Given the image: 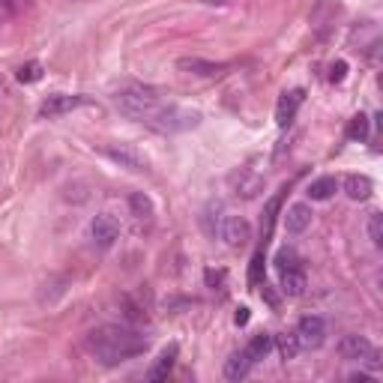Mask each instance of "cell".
<instances>
[{
    "mask_svg": "<svg viewBox=\"0 0 383 383\" xmlns=\"http://www.w3.org/2000/svg\"><path fill=\"white\" fill-rule=\"evenodd\" d=\"M117 105L126 117L138 120L156 132H183V129L198 126L201 114L195 111H186L174 102L162 99V93L153 87H144V84H129L117 93Z\"/></svg>",
    "mask_w": 383,
    "mask_h": 383,
    "instance_id": "6da1fadb",
    "label": "cell"
},
{
    "mask_svg": "<svg viewBox=\"0 0 383 383\" xmlns=\"http://www.w3.org/2000/svg\"><path fill=\"white\" fill-rule=\"evenodd\" d=\"M150 338L141 336L135 327H120V324H105L96 327L87 336V350L93 354L102 366H120L141 354H147Z\"/></svg>",
    "mask_w": 383,
    "mask_h": 383,
    "instance_id": "7a4b0ae2",
    "label": "cell"
},
{
    "mask_svg": "<svg viewBox=\"0 0 383 383\" xmlns=\"http://www.w3.org/2000/svg\"><path fill=\"white\" fill-rule=\"evenodd\" d=\"M294 336L299 341V347H306V350H318V347H324V341H327V320L324 318H318V315H306V318H299V324L294 329Z\"/></svg>",
    "mask_w": 383,
    "mask_h": 383,
    "instance_id": "3957f363",
    "label": "cell"
},
{
    "mask_svg": "<svg viewBox=\"0 0 383 383\" xmlns=\"http://www.w3.org/2000/svg\"><path fill=\"white\" fill-rule=\"evenodd\" d=\"M219 234L230 249H240L251 240V225L243 216H225L221 219V225H219Z\"/></svg>",
    "mask_w": 383,
    "mask_h": 383,
    "instance_id": "277c9868",
    "label": "cell"
},
{
    "mask_svg": "<svg viewBox=\"0 0 383 383\" xmlns=\"http://www.w3.org/2000/svg\"><path fill=\"white\" fill-rule=\"evenodd\" d=\"M102 156H108L111 162L126 168V171H147V159L129 144H108V147H102Z\"/></svg>",
    "mask_w": 383,
    "mask_h": 383,
    "instance_id": "5b68a950",
    "label": "cell"
},
{
    "mask_svg": "<svg viewBox=\"0 0 383 383\" xmlns=\"http://www.w3.org/2000/svg\"><path fill=\"white\" fill-rule=\"evenodd\" d=\"M177 69L198 78H221L228 72V63H213V60H204V57H180Z\"/></svg>",
    "mask_w": 383,
    "mask_h": 383,
    "instance_id": "8992f818",
    "label": "cell"
},
{
    "mask_svg": "<svg viewBox=\"0 0 383 383\" xmlns=\"http://www.w3.org/2000/svg\"><path fill=\"white\" fill-rule=\"evenodd\" d=\"M371 350H375V345H371L366 336H357V332H350V336H345L338 341V357L350 359V362H362Z\"/></svg>",
    "mask_w": 383,
    "mask_h": 383,
    "instance_id": "52a82bcc",
    "label": "cell"
},
{
    "mask_svg": "<svg viewBox=\"0 0 383 383\" xmlns=\"http://www.w3.org/2000/svg\"><path fill=\"white\" fill-rule=\"evenodd\" d=\"M90 234H93L96 246L111 249V246H114V240L120 237V225L114 221V216H108V213H99V216L93 219V225H90Z\"/></svg>",
    "mask_w": 383,
    "mask_h": 383,
    "instance_id": "ba28073f",
    "label": "cell"
},
{
    "mask_svg": "<svg viewBox=\"0 0 383 383\" xmlns=\"http://www.w3.org/2000/svg\"><path fill=\"white\" fill-rule=\"evenodd\" d=\"M87 99L84 96H63V93H57V96H48L42 108H39V114L42 117H63L69 114V111H75L78 105H84Z\"/></svg>",
    "mask_w": 383,
    "mask_h": 383,
    "instance_id": "9c48e42d",
    "label": "cell"
},
{
    "mask_svg": "<svg viewBox=\"0 0 383 383\" xmlns=\"http://www.w3.org/2000/svg\"><path fill=\"white\" fill-rule=\"evenodd\" d=\"M177 357H180V347L177 345H168L162 354H159V359L150 366V371H147V380H153V383H159V380H168L171 377V371H174V366H177Z\"/></svg>",
    "mask_w": 383,
    "mask_h": 383,
    "instance_id": "30bf717a",
    "label": "cell"
},
{
    "mask_svg": "<svg viewBox=\"0 0 383 383\" xmlns=\"http://www.w3.org/2000/svg\"><path fill=\"white\" fill-rule=\"evenodd\" d=\"M306 288H308V281H306V273H302L299 267H288V269H281V276H279V290L285 297H302L306 294Z\"/></svg>",
    "mask_w": 383,
    "mask_h": 383,
    "instance_id": "8fae6325",
    "label": "cell"
},
{
    "mask_svg": "<svg viewBox=\"0 0 383 383\" xmlns=\"http://www.w3.org/2000/svg\"><path fill=\"white\" fill-rule=\"evenodd\" d=\"M299 102H302V90H290V93H281L279 105H276V123H279V129H288L290 123H294V114H297Z\"/></svg>",
    "mask_w": 383,
    "mask_h": 383,
    "instance_id": "7c38bea8",
    "label": "cell"
},
{
    "mask_svg": "<svg viewBox=\"0 0 383 383\" xmlns=\"http://www.w3.org/2000/svg\"><path fill=\"white\" fill-rule=\"evenodd\" d=\"M234 183V195H240V198H258L260 195V189H264V180H260L258 174H251V171H240V174L230 180Z\"/></svg>",
    "mask_w": 383,
    "mask_h": 383,
    "instance_id": "4fadbf2b",
    "label": "cell"
},
{
    "mask_svg": "<svg viewBox=\"0 0 383 383\" xmlns=\"http://www.w3.org/2000/svg\"><path fill=\"white\" fill-rule=\"evenodd\" d=\"M311 207L308 204H294V207H288V213H285V228H288V234H302L308 225H311Z\"/></svg>",
    "mask_w": 383,
    "mask_h": 383,
    "instance_id": "5bb4252c",
    "label": "cell"
},
{
    "mask_svg": "<svg viewBox=\"0 0 383 383\" xmlns=\"http://www.w3.org/2000/svg\"><path fill=\"white\" fill-rule=\"evenodd\" d=\"M251 366H255V362L249 359L246 350H240V354H230V359L225 362V377H228L230 383L246 380V377H249V371H251Z\"/></svg>",
    "mask_w": 383,
    "mask_h": 383,
    "instance_id": "9a60e30c",
    "label": "cell"
},
{
    "mask_svg": "<svg viewBox=\"0 0 383 383\" xmlns=\"http://www.w3.org/2000/svg\"><path fill=\"white\" fill-rule=\"evenodd\" d=\"M371 192H375V183L366 177V174H350L345 177V195L350 201H368Z\"/></svg>",
    "mask_w": 383,
    "mask_h": 383,
    "instance_id": "2e32d148",
    "label": "cell"
},
{
    "mask_svg": "<svg viewBox=\"0 0 383 383\" xmlns=\"http://www.w3.org/2000/svg\"><path fill=\"white\" fill-rule=\"evenodd\" d=\"M336 192H338V180L336 177H318V180H311V186H308L306 195L311 201H329Z\"/></svg>",
    "mask_w": 383,
    "mask_h": 383,
    "instance_id": "e0dca14e",
    "label": "cell"
},
{
    "mask_svg": "<svg viewBox=\"0 0 383 383\" xmlns=\"http://www.w3.org/2000/svg\"><path fill=\"white\" fill-rule=\"evenodd\" d=\"M269 350H273V336H267V332H258V336H251V341L246 345V354L251 362H260Z\"/></svg>",
    "mask_w": 383,
    "mask_h": 383,
    "instance_id": "ac0fdd59",
    "label": "cell"
},
{
    "mask_svg": "<svg viewBox=\"0 0 383 383\" xmlns=\"http://www.w3.org/2000/svg\"><path fill=\"white\" fill-rule=\"evenodd\" d=\"M273 345L279 347V357H281V362H290V359H297V357H299V350H302L294 332H285V336L273 338Z\"/></svg>",
    "mask_w": 383,
    "mask_h": 383,
    "instance_id": "d6986e66",
    "label": "cell"
},
{
    "mask_svg": "<svg viewBox=\"0 0 383 383\" xmlns=\"http://www.w3.org/2000/svg\"><path fill=\"white\" fill-rule=\"evenodd\" d=\"M371 135V120L366 114H357L354 120H350V126H347V138L350 141H359V144H366Z\"/></svg>",
    "mask_w": 383,
    "mask_h": 383,
    "instance_id": "ffe728a7",
    "label": "cell"
},
{
    "mask_svg": "<svg viewBox=\"0 0 383 383\" xmlns=\"http://www.w3.org/2000/svg\"><path fill=\"white\" fill-rule=\"evenodd\" d=\"M129 210H132L138 219H150L153 216V201H150L144 192H132V195H129Z\"/></svg>",
    "mask_w": 383,
    "mask_h": 383,
    "instance_id": "44dd1931",
    "label": "cell"
},
{
    "mask_svg": "<svg viewBox=\"0 0 383 383\" xmlns=\"http://www.w3.org/2000/svg\"><path fill=\"white\" fill-rule=\"evenodd\" d=\"M264 251H255V258H251V264H249V285L251 288H258V285H264Z\"/></svg>",
    "mask_w": 383,
    "mask_h": 383,
    "instance_id": "7402d4cb",
    "label": "cell"
},
{
    "mask_svg": "<svg viewBox=\"0 0 383 383\" xmlns=\"http://www.w3.org/2000/svg\"><path fill=\"white\" fill-rule=\"evenodd\" d=\"M281 204V195H276L273 201L267 204V213H264V225H260V230H264V243L269 240V234H273V225H276V210Z\"/></svg>",
    "mask_w": 383,
    "mask_h": 383,
    "instance_id": "603a6c76",
    "label": "cell"
},
{
    "mask_svg": "<svg viewBox=\"0 0 383 383\" xmlns=\"http://www.w3.org/2000/svg\"><path fill=\"white\" fill-rule=\"evenodd\" d=\"M39 78H42V63H36V60H30V63H24L18 69V81L22 84H33Z\"/></svg>",
    "mask_w": 383,
    "mask_h": 383,
    "instance_id": "cb8c5ba5",
    "label": "cell"
},
{
    "mask_svg": "<svg viewBox=\"0 0 383 383\" xmlns=\"http://www.w3.org/2000/svg\"><path fill=\"white\" fill-rule=\"evenodd\" d=\"M368 237H371V243H375L377 249L383 246V216L380 213L368 216Z\"/></svg>",
    "mask_w": 383,
    "mask_h": 383,
    "instance_id": "d4e9b609",
    "label": "cell"
},
{
    "mask_svg": "<svg viewBox=\"0 0 383 383\" xmlns=\"http://www.w3.org/2000/svg\"><path fill=\"white\" fill-rule=\"evenodd\" d=\"M204 279H207V285L216 290V288H221V285H225V279H228V276H225V269H207V273H204Z\"/></svg>",
    "mask_w": 383,
    "mask_h": 383,
    "instance_id": "484cf974",
    "label": "cell"
},
{
    "mask_svg": "<svg viewBox=\"0 0 383 383\" xmlns=\"http://www.w3.org/2000/svg\"><path fill=\"white\" fill-rule=\"evenodd\" d=\"M345 72H347V63H345V60L332 63V66H329V81H341V78H345Z\"/></svg>",
    "mask_w": 383,
    "mask_h": 383,
    "instance_id": "4316f807",
    "label": "cell"
},
{
    "mask_svg": "<svg viewBox=\"0 0 383 383\" xmlns=\"http://www.w3.org/2000/svg\"><path fill=\"white\" fill-rule=\"evenodd\" d=\"M288 267H297V258L290 251H281L279 255V269H288Z\"/></svg>",
    "mask_w": 383,
    "mask_h": 383,
    "instance_id": "83f0119b",
    "label": "cell"
},
{
    "mask_svg": "<svg viewBox=\"0 0 383 383\" xmlns=\"http://www.w3.org/2000/svg\"><path fill=\"white\" fill-rule=\"evenodd\" d=\"M350 383H375V375H368V371H357V375L347 377Z\"/></svg>",
    "mask_w": 383,
    "mask_h": 383,
    "instance_id": "f1b7e54d",
    "label": "cell"
},
{
    "mask_svg": "<svg viewBox=\"0 0 383 383\" xmlns=\"http://www.w3.org/2000/svg\"><path fill=\"white\" fill-rule=\"evenodd\" d=\"M234 320H237V327H246V324H249V308H246V306H243V308H240Z\"/></svg>",
    "mask_w": 383,
    "mask_h": 383,
    "instance_id": "f546056e",
    "label": "cell"
},
{
    "mask_svg": "<svg viewBox=\"0 0 383 383\" xmlns=\"http://www.w3.org/2000/svg\"><path fill=\"white\" fill-rule=\"evenodd\" d=\"M6 3L13 6V9H22V6H27V3H30V0H6Z\"/></svg>",
    "mask_w": 383,
    "mask_h": 383,
    "instance_id": "4dcf8cb0",
    "label": "cell"
},
{
    "mask_svg": "<svg viewBox=\"0 0 383 383\" xmlns=\"http://www.w3.org/2000/svg\"><path fill=\"white\" fill-rule=\"evenodd\" d=\"M213 3H225V0H213Z\"/></svg>",
    "mask_w": 383,
    "mask_h": 383,
    "instance_id": "1f68e13d",
    "label": "cell"
}]
</instances>
